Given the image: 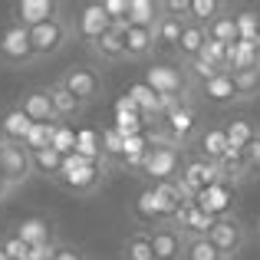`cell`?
Segmentation results:
<instances>
[{"label": "cell", "mask_w": 260, "mask_h": 260, "mask_svg": "<svg viewBox=\"0 0 260 260\" xmlns=\"http://www.w3.org/2000/svg\"><path fill=\"white\" fill-rule=\"evenodd\" d=\"M132 217H135V224L139 228H155V224H165L161 221V211H158V201H155V191H152V184H145V188L139 191V198H135V204H132Z\"/></svg>", "instance_id": "cell-23"}, {"label": "cell", "mask_w": 260, "mask_h": 260, "mask_svg": "<svg viewBox=\"0 0 260 260\" xmlns=\"http://www.w3.org/2000/svg\"><path fill=\"white\" fill-rule=\"evenodd\" d=\"M224 135H228V145L231 148H247L250 145V139L257 135V125L250 119H244V115H237V119H231L228 125H224Z\"/></svg>", "instance_id": "cell-29"}, {"label": "cell", "mask_w": 260, "mask_h": 260, "mask_svg": "<svg viewBox=\"0 0 260 260\" xmlns=\"http://www.w3.org/2000/svg\"><path fill=\"white\" fill-rule=\"evenodd\" d=\"M0 178L7 181V188L17 194L23 184H30L33 178V155L26 145L17 142H0Z\"/></svg>", "instance_id": "cell-7"}, {"label": "cell", "mask_w": 260, "mask_h": 260, "mask_svg": "<svg viewBox=\"0 0 260 260\" xmlns=\"http://www.w3.org/2000/svg\"><path fill=\"white\" fill-rule=\"evenodd\" d=\"M73 40H76V33H73L70 17H56V20H50V23H43V26H33V30H30L33 59H37V63H43V59L59 56V53H63Z\"/></svg>", "instance_id": "cell-4"}, {"label": "cell", "mask_w": 260, "mask_h": 260, "mask_svg": "<svg viewBox=\"0 0 260 260\" xmlns=\"http://www.w3.org/2000/svg\"><path fill=\"white\" fill-rule=\"evenodd\" d=\"M73 23V33H76L79 43H95L99 37H106L109 30H112V20H109V13L102 10V0H92V4H83L76 10V17H70Z\"/></svg>", "instance_id": "cell-9"}, {"label": "cell", "mask_w": 260, "mask_h": 260, "mask_svg": "<svg viewBox=\"0 0 260 260\" xmlns=\"http://www.w3.org/2000/svg\"><path fill=\"white\" fill-rule=\"evenodd\" d=\"M56 17H63V4H56V0H17L13 4V23L26 26V30L43 26Z\"/></svg>", "instance_id": "cell-11"}, {"label": "cell", "mask_w": 260, "mask_h": 260, "mask_svg": "<svg viewBox=\"0 0 260 260\" xmlns=\"http://www.w3.org/2000/svg\"><path fill=\"white\" fill-rule=\"evenodd\" d=\"M234 26H237V40L260 37V13H254V10H237L234 13Z\"/></svg>", "instance_id": "cell-35"}, {"label": "cell", "mask_w": 260, "mask_h": 260, "mask_svg": "<svg viewBox=\"0 0 260 260\" xmlns=\"http://www.w3.org/2000/svg\"><path fill=\"white\" fill-rule=\"evenodd\" d=\"M13 234H17L20 241L26 244V247H40V244L56 241V234H53V224L46 221V217H23V221L17 224V231H13Z\"/></svg>", "instance_id": "cell-21"}, {"label": "cell", "mask_w": 260, "mask_h": 260, "mask_svg": "<svg viewBox=\"0 0 260 260\" xmlns=\"http://www.w3.org/2000/svg\"><path fill=\"white\" fill-rule=\"evenodd\" d=\"M148 241H152L155 260H181L184 241H188V237L181 234V228H175L172 221H165V224H155V228H148Z\"/></svg>", "instance_id": "cell-12"}, {"label": "cell", "mask_w": 260, "mask_h": 260, "mask_svg": "<svg viewBox=\"0 0 260 260\" xmlns=\"http://www.w3.org/2000/svg\"><path fill=\"white\" fill-rule=\"evenodd\" d=\"M53 148H56L63 158L76 155V128H73V125H63V122H56V128H53Z\"/></svg>", "instance_id": "cell-34"}, {"label": "cell", "mask_w": 260, "mask_h": 260, "mask_svg": "<svg viewBox=\"0 0 260 260\" xmlns=\"http://www.w3.org/2000/svg\"><path fill=\"white\" fill-rule=\"evenodd\" d=\"M33 155V175L43 178V181H56V175L63 172V155L56 152V148H43V152H30Z\"/></svg>", "instance_id": "cell-26"}, {"label": "cell", "mask_w": 260, "mask_h": 260, "mask_svg": "<svg viewBox=\"0 0 260 260\" xmlns=\"http://www.w3.org/2000/svg\"><path fill=\"white\" fill-rule=\"evenodd\" d=\"M0 244H4V250H7V257H10V260H26V257H30V247H26L17 234H7Z\"/></svg>", "instance_id": "cell-39"}, {"label": "cell", "mask_w": 260, "mask_h": 260, "mask_svg": "<svg viewBox=\"0 0 260 260\" xmlns=\"http://www.w3.org/2000/svg\"><path fill=\"white\" fill-rule=\"evenodd\" d=\"M231 201H234V188H231V184H211V188H204L201 194L194 198L198 208L208 211V214H214V217L234 214V211H231Z\"/></svg>", "instance_id": "cell-19"}, {"label": "cell", "mask_w": 260, "mask_h": 260, "mask_svg": "<svg viewBox=\"0 0 260 260\" xmlns=\"http://www.w3.org/2000/svg\"><path fill=\"white\" fill-rule=\"evenodd\" d=\"M145 86H152L161 99H178V102H198V89L184 76L178 63H152L145 70Z\"/></svg>", "instance_id": "cell-3"}, {"label": "cell", "mask_w": 260, "mask_h": 260, "mask_svg": "<svg viewBox=\"0 0 260 260\" xmlns=\"http://www.w3.org/2000/svg\"><path fill=\"white\" fill-rule=\"evenodd\" d=\"M224 152H228V135H224V125L201 128V132H198V139L191 142V155L211 161V165H217V161L224 158Z\"/></svg>", "instance_id": "cell-15"}, {"label": "cell", "mask_w": 260, "mask_h": 260, "mask_svg": "<svg viewBox=\"0 0 260 260\" xmlns=\"http://www.w3.org/2000/svg\"><path fill=\"white\" fill-rule=\"evenodd\" d=\"M158 43H155L152 30H142V26H128L125 30V59L128 63H148L155 56Z\"/></svg>", "instance_id": "cell-16"}, {"label": "cell", "mask_w": 260, "mask_h": 260, "mask_svg": "<svg viewBox=\"0 0 260 260\" xmlns=\"http://www.w3.org/2000/svg\"><path fill=\"white\" fill-rule=\"evenodd\" d=\"M99 142H102V161H106L109 168H112V165H122V155H125V139H122L112 125H109V128H102V132H99Z\"/></svg>", "instance_id": "cell-30"}, {"label": "cell", "mask_w": 260, "mask_h": 260, "mask_svg": "<svg viewBox=\"0 0 260 260\" xmlns=\"http://www.w3.org/2000/svg\"><path fill=\"white\" fill-rule=\"evenodd\" d=\"M184 23H188V20H178V17H168V13H161L158 23H155V30H152V33H155V43H158V50L165 46V50H172V53H175L178 40H181Z\"/></svg>", "instance_id": "cell-27"}, {"label": "cell", "mask_w": 260, "mask_h": 260, "mask_svg": "<svg viewBox=\"0 0 260 260\" xmlns=\"http://www.w3.org/2000/svg\"><path fill=\"white\" fill-rule=\"evenodd\" d=\"M83 260H86V257H83Z\"/></svg>", "instance_id": "cell-45"}, {"label": "cell", "mask_w": 260, "mask_h": 260, "mask_svg": "<svg viewBox=\"0 0 260 260\" xmlns=\"http://www.w3.org/2000/svg\"><path fill=\"white\" fill-rule=\"evenodd\" d=\"M198 102L204 106H214V109H228L237 106V89H234V76L231 73H221V76L208 79L201 89H198Z\"/></svg>", "instance_id": "cell-14"}, {"label": "cell", "mask_w": 260, "mask_h": 260, "mask_svg": "<svg viewBox=\"0 0 260 260\" xmlns=\"http://www.w3.org/2000/svg\"><path fill=\"white\" fill-rule=\"evenodd\" d=\"M234 76V89H237V102H254L260 95V66L257 70H241L231 73Z\"/></svg>", "instance_id": "cell-31"}, {"label": "cell", "mask_w": 260, "mask_h": 260, "mask_svg": "<svg viewBox=\"0 0 260 260\" xmlns=\"http://www.w3.org/2000/svg\"><path fill=\"white\" fill-rule=\"evenodd\" d=\"M10 198H13V191L7 188V181H4V178H0V204H7V201H10Z\"/></svg>", "instance_id": "cell-42"}, {"label": "cell", "mask_w": 260, "mask_h": 260, "mask_svg": "<svg viewBox=\"0 0 260 260\" xmlns=\"http://www.w3.org/2000/svg\"><path fill=\"white\" fill-rule=\"evenodd\" d=\"M125 30L128 23H112V30L106 37H99L95 43H89V56L95 63H125Z\"/></svg>", "instance_id": "cell-13"}, {"label": "cell", "mask_w": 260, "mask_h": 260, "mask_svg": "<svg viewBox=\"0 0 260 260\" xmlns=\"http://www.w3.org/2000/svg\"><path fill=\"white\" fill-rule=\"evenodd\" d=\"M0 260H10V257H7V250H4V244H0Z\"/></svg>", "instance_id": "cell-43"}, {"label": "cell", "mask_w": 260, "mask_h": 260, "mask_svg": "<svg viewBox=\"0 0 260 260\" xmlns=\"http://www.w3.org/2000/svg\"><path fill=\"white\" fill-rule=\"evenodd\" d=\"M13 106L33 122V125H53L56 112H53V99H50V86H33L20 95Z\"/></svg>", "instance_id": "cell-10"}, {"label": "cell", "mask_w": 260, "mask_h": 260, "mask_svg": "<svg viewBox=\"0 0 260 260\" xmlns=\"http://www.w3.org/2000/svg\"><path fill=\"white\" fill-rule=\"evenodd\" d=\"M106 175H109V165L102 161H89L83 155H70L63 161V172L56 175V188H63L66 194H76V198H92L95 191L106 184Z\"/></svg>", "instance_id": "cell-2"}, {"label": "cell", "mask_w": 260, "mask_h": 260, "mask_svg": "<svg viewBox=\"0 0 260 260\" xmlns=\"http://www.w3.org/2000/svg\"><path fill=\"white\" fill-rule=\"evenodd\" d=\"M59 250H63V244L50 241V244H40V247H30V257H26V260H56Z\"/></svg>", "instance_id": "cell-40"}, {"label": "cell", "mask_w": 260, "mask_h": 260, "mask_svg": "<svg viewBox=\"0 0 260 260\" xmlns=\"http://www.w3.org/2000/svg\"><path fill=\"white\" fill-rule=\"evenodd\" d=\"M50 99H53V112H56V122H63V125H73V122H79L86 115V106L76 99L73 92H66L59 83H50Z\"/></svg>", "instance_id": "cell-17"}, {"label": "cell", "mask_w": 260, "mask_h": 260, "mask_svg": "<svg viewBox=\"0 0 260 260\" xmlns=\"http://www.w3.org/2000/svg\"><path fill=\"white\" fill-rule=\"evenodd\" d=\"M228 10H231V7L221 4V0H191V4H188V20H191V23L208 26V23H214L221 13H228Z\"/></svg>", "instance_id": "cell-28"}, {"label": "cell", "mask_w": 260, "mask_h": 260, "mask_svg": "<svg viewBox=\"0 0 260 260\" xmlns=\"http://www.w3.org/2000/svg\"><path fill=\"white\" fill-rule=\"evenodd\" d=\"M244 161H247L250 178H260V128H257L254 139H250V145L244 148Z\"/></svg>", "instance_id": "cell-37"}, {"label": "cell", "mask_w": 260, "mask_h": 260, "mask_svg": "<svg viewBox=\"0 0 260 260\" xmlns=\"http://www.w3.org/2000/svg\"><path fill=\"white\" fill-rule=\"evenodd\" d=\"M53 128H56V122H53V125H33L23 145L30 148V152H43V148H53Z\"/></svg>", "instance_id": "cell-36"}, {"label": "cell", "mask_w": 260, "mask_h": 260, "mask_svg": "<svg viewBox=\"0 0 260 260\" xmlns=\"http://www.w3.org/2000/svg\"><path fill=\"white\" fill-rule=\"evenodd\" d=\"M181 260H224V257H221V250H217L208 237H188V241H184Z\"/></svg>", "instance_id": "cell-33"}, {"label": "cell", "mask_w": 260, "mask_h": 260, "mask_svg": "<svg viewBox=\"0 0 260 260\" xmlns=\"http://www.w3.org/2000/svg\"><path fill=\"white\" fill-rule=\"evenodd\" d=\"M102 10L112 23H128V0H102Z\"/></svg>", "instance_id": "cell-38"}, {"label": "cell", "mask_w": 260, "mask_h": 260, "mask_svg": "<svg viewBox=\"0 0 260 260\" xmlns=\"http://www.w3.org/2000/svg\"><path fill=\"white\" fill-rule=\"evenodd\" d=\"M208 241L221 250L224 260H237V257L244 254V247H247V241H250V228L244 224L241 214H224V217H217V221H214Z\"/></svg>", "instance_id": "cell-6"}, {"label": "cell", "mask_w": 260, "mask_h": 260, "mask_svg": "<svg viewBox=\"0 0 260 260\" xmlns=\"http://www.w3.org/2000/svg\"><path fill=\"white\" fill-rule=\"evenodd\" d=\"M254 231H257V237H260V214H257V228Z\"/></svg>", "instance_id": "cell-44"}, {"label": "cell", "mask_w": 260, "mask_h": 260, "mask_svg": "<svg viewBox=\"0 0 260 260\" xmlns=\"http://www.w3.org/2000/svg\"><path fill=\"white\" fill-rule=\"evenodd\" d=\"M161 17V0H128V26L155 30Z\"/></svg>", "instance_id": "cell-24"}, {"label": "cell", "mask_w": 260, "mask_h": 260, "mask_svg": "<svg viewBox=\"0 0 260 260\" xmlns=\"http://www.w3.org/2000/svg\"><path fill=\"white\" fill-rule=\"evenodd\" d=\"M59 86L66 89V92H73L79 102L89 109V106H95V102L106 95V79H102V73L95 70V66H89V63H73L70 70H63L59 73V79H56Z\"/></svg>", "instance_id": "cell-5"}, {"label": "cell", "mask_w": 260, "mask_h": 260, "mask_svg": "<svg viewBox=\"0 0 260 260\" xmlns=\"http://www.w3.org/2000/svg\"><path fill=\"white\" fill-rule=\"evenodd\" d=\"M30 128H33V122L26 119L17 106H10V109L0 112V142H17V145H23L26 135H30Z\"/></svg>", "instance_id": "cell-20"}, {"label": "cell", "mask_w": 260, "mask_h": 260, "mask_svg": "<svg viewBox=\"0 0 260 260\" xmlns=\"http://www.w3.org/2000/svg\"><path fill=\"white\" fill-rule=\"evenodd\" d=\"M155 191V201H158V211H161V221H175V214L188 204V198L181 194L178 181H161V184H152Z\"/></svg>", "instance_id": "cell-22"}, {"label": "cell", "mask_w": 260, "mask_h": 260, "mask_svg": "<svg viewBox=\"0 0 260 260\" xmlns=\"http://www.w3.org/2000/svg\"><path fill=\"white\" fill-rule=\"evenodd\" d=\"M0 63L10 66V70H23V66H33V46H30V30L20 23H7L0 30Z\"/></svg>", "instance_id": "cell-8"}, {"label": "cell", "mask_w": 260, "mask_h": 260, "mask_svg": "<svg viewBox=\"0 0 260 260\" xmlns=\"http://www.w3.org/2000/svg\"><path fill=\"white\" fill-rule=\"evenodd\" d=\"M204 43H208V26H201V23H184V30H181V40H178V46H175V59L178 63H191V59H198L201 56V50H204Z\"/></svg>", "instance_id": "cell-18"}, {"label": "cell", "mask_w": 260, "mask_h": 260, "mask_svg": "<svg viewBox=\"0 0 260 260\" xmlns=\"http://www.w3.org/2000/svg\"><path fill=\"white\" fill-rule=\"evenodd\" d=\"M208 40L214 43H224V46H234L237 43V26H234V10L221 13L214 23H208Z\"/></svg>", "instance_id": "cell-32"}, {"label": "cell", "mask_w": 260, "mask_h": 260, "mask_svg": "<svg viewBox=\"0 0 260 260\" xmlns=\"http://www.w3.org/2000/svg\"><path fill=\"white\" fill-rule=\"evenodd\" d=\"M188 4L191 0H161V13L178 17V20H188Z\"/></svg>", "instance_id": "cell-41"}, {"label": "cell", "mask_w": 260, "mask_h": 260, "mask_svg": "<svg viewBox=\"0 0 260 260\" xmlns=\"http://www.w3.org/2000/svg\"><path fill=\"white\" fill-rule=\"evenodd\" d=\"M119 250H122V260H155L152 241H148V231H145V228L128 231V237L122 241Z\"/></svg>", "instance_id": "cell-25"}, {"label": "cell", "mask_w": 260, "mask_h": 260, "mask_svg": "<svg viewBox=\"0 0 260 260\" xmlns=\"http://www.w3.org/2000/svg\"><path fill=\"white\" fill-rule=\"evenodd\" d=\"M184 158H188V148H178V145H172V142L158 139L155 132H148V152H145V158H142L139 172L148 178V184L178 181Z\"/></svg>", "instance_id": "cell-1"}]
</instances>
